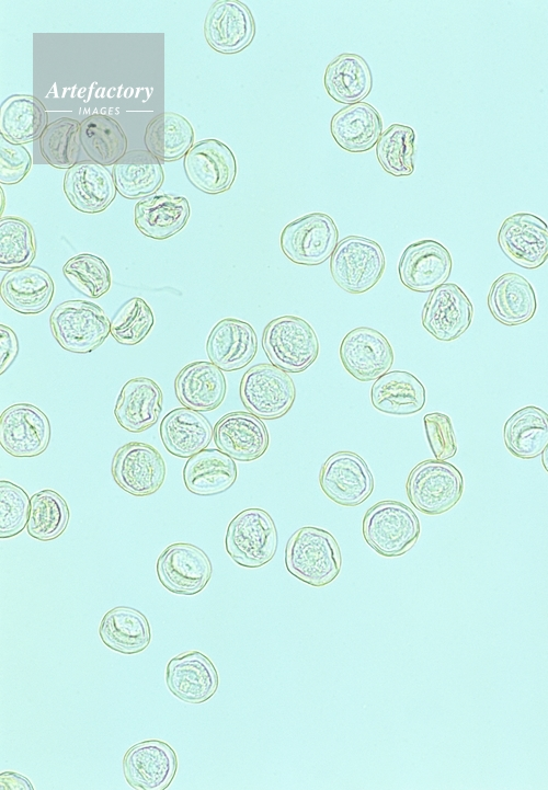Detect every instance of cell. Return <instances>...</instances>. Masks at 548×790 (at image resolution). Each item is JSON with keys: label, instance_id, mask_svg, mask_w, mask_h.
<instances>
[{"label": "cell", "instance_id": "51", "mask_svg": "<svg viewBox=\"0 0 548 790\" xmlns=\"http://www.w3.org/2000/svg\"><path fill=\"white\" fill-rule=\"evenodd\" d=\"M0 789L33 790L34 787L26 777L14 771H4L0 775Z\"/></svg>", "mask_w": 548, "mask_h": 790}, {"label": "cell", "instance_id": "29", "mask_svg": "<svg viewBox=\"0 0 548 790\" xmlns=\"http://www.w3.org/2000/svg\"><path fill=\"white\" fill-rule=\"evenodd\" d=\"M373 407L392 415H409L421 411L426 401L425 388L411 373L392 370L384 374L370 389Z\"/></svg>", "mask_w": 548, "mask_h": 790}, {"label": "cell", "instance_id": "45", "mask_svg": "<svg viewBox=\"0 0 548 790\" xmlns=\"http://www.w3.org/2000/svg\"><path fill=\"white\" fill-rule=\"evenodd\" d=\"M69 283L90 298H99L110 290L112 276L105 262L92 254H78L62 267Z\"/></svg>", "mask_w": 548, "mask_h": 790}, {"label": "cell", "instance_id": "36", "mask_svg": "<svg viewBox=\"0 0 548 790\" xmlns=\"http://www.w3.org/2000/svg\"><path fill=\"white\" fill-rule=\"evenodd\" d=\"M503 437L515 457H537L548 445V414L534 405L520 409L505 422Z\"/></svg>", "mask_w": 548, "mask_h": 790}, {"label": "cell", "instance_id": "10", "mask_svg": "<svg viewBox=\"0 0 548 790\" xmlns=\"http://www.w3.org/2000/svg\"><path fill=\"white\" fill-rule=\"evenodd\" d=\"M112 476L126 492L136 496L153 494L162 485L165 465L149 444L130 442L118 448L112 461Z\"/></svg>", "mask_w": 548, "mask_h": 790}, {"label": "cell", "instance_id": "8", "mask_svg": "<svg viewBox=\"0 0 548 790\" xmlns=\"http://www.w3.org/2000/svg\"><path fill=\"white\" fill-rule=\"evenodd\" d=\"M296 389L287 373L274 365L259 364L248 369L240 383V398L250 413L274 420L292 408Z\"/></svg>", "mask_w": 548, "mask_h": 790}, {"label": "cell", "instance_id": "27", "mask_svg": "<svg viewBox=\"0 0 548 790\" xmlns=\"http://www.w3.org/2000/svg\"><path fill=\"white\" fill-rule=\"evenodd\" d=\"M0 291L2 300L14 311L37 314L50 304L54 283L46 271L28 265L10 271L1 282Z\"/></svg>", "mask_w": 548, "mask_h": 790}, {"label": "cell", "instance_id": "34", "mask_svg": "<svg viewBox=\"0 0 548 790\" xmlns=\"http://www.w3.org/2000/svg\"><path fill=\"white\" fill-rule=\"evenodd\" d=\"M99 634L106 646L123 654L144 651L151 639L145 615L126 606L114 607L104 615Z\"/></svg>", "mask_w": 548, "mask_h": 790}, {"label": "cell", "instance_id": "18", "mask_svg": "<svg viewBox=\"0 0 548 790\" xmlns=\"http://www.w3.org/2000/svg\"><path fill=\"white\" fill-rule=\"evenodd\" d=\"M184 170L191 183L208 194L227 191L236 176L232 151L217 139L196 142L184 159Z\"/></svg>", "mask_w": 548, "mask_h": 790}, {"label": "cell", "instance_id": "46", "mask_svg": "<svg viewBox=\"0 0 548 790\" xmlns=\"http://www.w3.org/2000/svg\"><path fill=\"white\" fill-rule=\"evenodd\" d=\"M155 324V314L148 302L134 297L126 301L111 321V334L121 344L140 343Z\"/></svg>", "mask_w": 548, "mask_h": 790}, {"label": "cell", "instance_id": "28", "mask_svg": "<svg viewBox=\"0 0 548 790\" xmlns=\"http://www.w3.org/2000/svg\"><path fill=\"white\" fill-rule=\"evenodd\" d=\"M492 316L506 325H517L530 320L537 301L530 283L517 273H505L496 278L488 295Z\"/></svg>", "mask_w": 548, "mask_h": 790}, {"label": "cell", "instance_id": "38", "mask_svg": "<svg viewBox=\"0 0 548 790\" xmlns=\"http://www.w3.org/2000/svg\"><path fill=\"white\" fill-rule=\"evenodd\" d=\"M46 121V111L34 96L13 95L1 105V135L12 142H28L42 136Z\"/></svg>", "mask_w": 548, "mask_h": 790}, {"label": "cell", "instance_id": "2", "mask_svg": "<svg viewBox=\"0 0 548 790\" xmlns=\"http://www.w3.org/2000/svg\"><path fill=\"white\" fill-rule=\"evenodd\" d=\"M262 346L270 362L288 373L307 369L318 357L319 341L302 318L278 317L264 328Z\"/></svg>", "mask_w": 548, "mask_h": 790}, {"label": "cell", "instance_id": "37", "mask_svg": "<svg viewBox=\"0 0 548 790\" xmlns=\"http://www.w3.org/2000/svg\"><path fill=\"white\" fill-rule=\"evenodd\" d=\"M328 94L340 103H358L372 89V73L358 55L342 54L329 64L324 73Z\"/></svg>", "mask_w": 548, "mask_h": 790}, {"label": "cell", "instance_id": "17", "mask_svg": "<svg viewBox=\"0 0 548 790\" xmlns=\"http://www.w3.org/2000/svg\"><path fill=\"white\" fill-rule=\"evenodd\" d=\"M498 241L502 251L525 268L539 267L548 259V226L533 214L507 217L500 227Z\"/></svg>", "mask_w": 548, "mask_h": 790}, {"label": "cell", "instance_id": "15", "mask_svg": "<svg viewBox=\"0 0 548 790\" xmlns=\"http://www.w3.org/2000/svg\"><path fill=\"white\" fill-rule=\"evenodd\" d=\"M340 358L346 371L359 381L386 374L393 363L389 341L377 330L359 327L351 330L340 345Z\"/></svg>", "mask_w": 548, "mask_h": 790}, {"label": "cell", "instance_id": "43", "mask_svg": "<svg viewBox=\"0 0 548 790\" xmlns=\"http://www.w3.org/2000/svg\"><path fill=\"white\" fill-rule=\"evenodd\" d=\"M414 130L406 125L389 126L377 142L376 154L381 167L395 176L413 172Z\"/></svg>", "mask_w": 548, "mask_h": 790}, {"label": "cell", "instance_id": "1", "mask_svg": "<svg viewBox=\"0 0 548 790\" xmlns=\"http://www.w3.org/2000/svg\"><path fill=\"white\" fill-rule=\"evenodd\" d=\"M341 551L335 538L327 530L306 526L288 540L285 549L287 571L311 586L331 583L341 570Z\"/></svg>", "mask_w": 548, "mask_h": 790}, {"label": "cell", "instance_id": "16", "mask_svg": "<svg viewBox=\"0 0 548 790\" xmlns=\"http://www.w3.org/2000/svg\"><path fill=\"white\" fill-rule=\"evenodd\" d=\"M472 304L456 284L436 287L422 312V324L436 340L449 342L459 337L471 324Z\"/></svg>", "mask_w": 548, "mask_h": 790}, {"label": "cell", "instance_id": "22", "mask_svg": "<svg viewBox=\"0 0 548 790\" xmlns=\"http://www.w3.org/2000/svg\"><path fill=\"white\" fill-rule=\"evenodd\" d=\"M258 351L254 329L246 321L227 318L220 320L210 331L206 352L213 364L225 371L247 366Z\"/></svg>", "mask_w": 548, "mask_h": 790}, {"label": "cell", "instance_id": "42", "mask_svg": "<svg viewBox=\"0 0 548 790\" xmlns=\"http://www.w3.org/2000/svg\"><path fill=\"white\" fill-rule=\"evenodd\" d=\"M80 125L76 119L62 117L46 126L39 139V148L50 165L70 169L76 164L81 142Z\"/></svg>", "mask_w": 548, "mask_h": 790}, {"label": "cell", "instance_id": "11", "mask_svg": "<svg viewBox=\"0 0 548 790\" xmlns=\"http://www.w3.org/2000/svg\"><path fill=\"white\" fill-rule=\"evenodd\" d=\"M49 439V420L37 407L18 403L2 412L0 445L8 454L35 457L47 448Z\"/></svg>", "mask_w": 548, "mask_h": 790}, {"label": "cell", "instance_id": "6", "mask_svg": "<svg viewBox=\"0 0 548 790\" xmlns=\"http://www.w3.org/2000/svg\"><path fill=\"white\" fill-rule=\"evenodd\" d=\"M225 546L230 558L241 566L266 564L277 548V531L272 517L261 508L240 512L229 523Z\"/></svg>", "mask_w": 548, "mask_h": 790}, {"label": "cell", "instance_id": "19", "mask_svg": "<svg viewBox=\"0 0 548 790\" xmlns=\"http://www.w3.org/2000/svg\"><path fill=\"white\" fill-rule=\"evenodd\" d=\"M452 266V256L443 244L434 240H421L404 249L398 273L406 287L425 293L443 285L449 277Z\"/></svg>", "mask_w": 548, "mask_h": 790}, {"label": "cell", "instance_id": "40", "mask_svg": "<svg viewBox=\"0 0 548 790\" xmlns=\"http://www.w3.org/2000/svg\"><path fill=\"white\" fill-rule=\"evenodd\" d=\"M193 128L176 113H162L150 121L145 133L147 150L164 161L175 160L191 149Z\"/></svg>", "mask_w": 548, "mask_h": 790}, {"label": "cell", "instance_id": "30", "mask_svg": "<svg viewBox=\"0 0 548 790\" xmlns=\"http://www.w3.org/2000/svg\"><path fill=\"white\" fill-rule=\"evenodd\" d=\"M160 436L169 453L189 458L207 447L213 430L209 422L197 411L178 408L163 417Z\"/></svg>", "mask_w": 548, "mask_h": 790}, {"label": "cell", "instance_id": "33", "mask_svg": "<svg viewBox=\"0 0 548 790\" xmlns=\"http://www.w3.org/2000/svg\"><path fill=\"white\" fill-rule=\"evenodd\" d=\"M190 217L185 197L156 195L135 206V225L145 236L163 240L179 232Z\"/></svg>", "mask_w": 548, "mask_h": 790}, {"label": "cell", "instance_id": "14", "mask_svg": "<svg viewBox=\"0 0 548 790\" xmlns=\"http://www.w3.org/2000/svg\"><path fill=\"white\" fill-rule=\"evenodd\" d=\"M178 768L173 748L158 740L133 745L124 755L123 770L134 789L164 790L173 780Z\"/></svg>", "mask_w": 548, "mask_h": 790}, {"label": "cell", "instance_id": "3", "mask_svg": "<svg viewBox=\"0 0 548 790\" xmlns=\"http://www.w3.org/2000/svg\"><path fill=\"white\" fill-rule=\"evenodd\" d=\"M49 322L58 344L78 354L98 348L111 333V322L103 309L85 300H67L58 305Z\"/></svg>", "mask_w": 548, "mask_h": 790}, {"label": "cell", "instance_id": "31", "mask_svg": "<svg viewBox=\"0 0 548 790\" xmlns=\"http://www.w3.org/2000/svg\"><path fill=\"white\" fill-rule=\"evenodd\" d=\"M237 478L236 463L217 449H204L193 455L183 469L186 489L197 495H215L228 490Z\"/></svg>", "mask_w": 548, "mask_h": 790}, {"label": "cell", "instance_id": "50", "mask_svg": "<svg viewBox=\"0 0 548 790\" xmlns=\"http://www.w3.org/2000/svg\"><path fill=\"white\" fill-rule=\"evenodd\" d=\"M19 352L18 337L9 327L0 325V373L3 374L13 363Z\"/></svg>", "mask_w": 548, "mask_h": 790}, {"label": "cell", "instance_id": "41", "mask_svg": "<svg viewBox=\"0 0 548 790\" xmlns=\"http://www.w3.org/2000/svg\"><path fill=\"white\" fill-rule=\"evenodd\" d=\"M69 520L66 501L53 490H42L31 497L27 533L33 538L48 541L60 536Z\"/></svg>", "mask_w": 548, "mask_h": 790}, {"label": "cell", "instance_id": "52", "mask_svg": "<svg viewBox=\"0 0 548 790\" xmlns=\"http://www.w3.org/2000/svg\"><path fill=\"white\" fill-rule=\"evenodd\" d=\"M541 462H543L545 470L548 472V445L543 450Z\"/></svg>", "mask_w": 548, "mask_h": 790}, {"label": "cell", "instance_id": "9", "mask_svg": "<svg viewBox=\"0 0 548 790\" xmlns=\"http://www.w3.org/2000/svg\"><path fill=\"white\" fill-rule=\"evenodd\" d=\"M339 232L332 218L313 213L289 222L281 233V249L294 263L318 265L329 259L338 245Z\"/></svg>", "mask_w": 548, "mask_h": 790}, {"label": "cell", "instance_id": "4", "mask_svg": "<svg viewBox=\"0 0 548 790\" xmlns=\"http://www.w3.org/2000/svg\"><path fill=\"white\" fill-rule=\"evenodd\" d=\"M363 535L377 553L385 557L402 556L419 538V518L403 503L381 501L366 512Z\"/></svg>", "mask_w": 548, "mask_h": 790}, {"label": "cell", "instance_id": "48", "mask_svg": "<svg viewBox=\"0 0 548 790\" xmlns=\"http://www.w3.org/2000/svg\"><path fill=\"white\" fill-rule=\"evenodd\" d=\"M425 433L436 460L452 458L457 451L456 438L450 419L439 412L423 417Z\"/></svg>", "mask_w": 548, "mask_h": 790}, {"label": "cell", "instance_id": "13", "mask_svg": "<svg viewBox=\"0 0 548 790\" xmlns=\"http://www.w3.org/2000/svg\"><path fill=\"white\" fill-rule=\"evenodd\" d=\"M319 481L324 494L344 506L363 503L374 488L367 465L358 455L350 451L330 456L322 466Z\"/></svg>", "mask_w": 548, "mask_h": 790}, {"label": "cell", "instance_id": "49", "mask_svg": "<svg viewBox=\"0 0 548 790\" xmlns=\"http://www.w3.org/2000/svg\"><path fill=\"white\" fill-rule=\"evenodd\" d=\"M32 165L28 151L20 144H15L0 136V182L2 184H16L27 174Z\"/></svg>", "mask_w": 548, "mask_h": 790}, {"label": "cell", "instance_id": "21", "mask_svg": "<svg viewBox=\"0 0 548 790\" xmlns=\"http://www.w3.org/2000/svg\"><path fill=\"white\" fill-rule=\"evenodd\" d=\"M269 442L264 423L252 413H228L215 426L216 446L236 460L258 459L267 449Z\"/></svg>", "mask_w": 548, "mask_h": 790}, {"label": "cell", "instance_id": "32", "mask_svg": "<svg viewBox=\"0 0 548 790\" xmlns=\"http://www.w3.org/2000/svg\"><path fill=\"white\" fill-rule=\"evenodd\" d=\"M380 133L381 119L378 112L364 102L342 108L331 119L332 137L346 151L362 152L370 149Z\"/></svg>", "mask_w": 548, "mask_h": 790}, {"label": "cell", "instance_id": "12", "mask_svg": "<svg viewBox=\"0 0 548 790\" xmlns=\"http://www.w3.org/2000/svg\"><path fill=\"white\" fill-rule=\"evenodd\" d=\"M157 574L168 591L194 595L208 583L212 563L202 549L191 543L178 542L168 546L159 556Z\"/></svg>", "mask_w": 548, "mask_h": 790}, {"label": "cell", "instance_id": "44", "mask_svg": "<svg viewBox=\"0 0 548 790\" xmlns=\"http://www.w3.org/2000/svg\"><path fill=\"white\" fill-rule=\"evenodd\" d=\"M34 232L30 224L18 217L0 220V268L13 271L28 266L35 256Z\"/></svg>", "mask_w": 548, "mask_h": 790}, {"label": "cell", "instance_id": "39", "mask_svg": "<svg viewBox=\"0 0 548 790\" xmlns=\"http://www.w3.org/2000/svg\"><path fill=\"white\" fill-rule=\"evenodd\" d=\"M80 141L85 153L101 165L117 162L127 146L119 124L110 116L95 114L80 125Z\"/></svg>", "mask_w": 548, "mask_h": 790}, {"label": "cell", "instance_id": "35", "mask_svg": "<svg viewBox=\"0 0 548 790\" xmlns=\"http://www.w3.org/2000/svg\"><path fill=\"white\" fill-rule=\"evenodd\" d=\"M115 186L127 198H140L155 193L163 181L162 167L151 152H126L113 168Z\"/></svg>", "mask_w": 548, "mask_h": 790}, {"label": "cell", "instance_id": "7", "mask_svg": "<svg viewBox=\"0 0 548 790\" xmlns=\"http://www.w3.org/2000/svg\"><path fill=\"white\" fill-rule=\"evenodd\" d=\"M464 480L460 471L442 460H426L409 474L407 493L420 512L437 515L450 510L460 499Z\"/></svg>", "mask_w": 548, "mask_h": 790}, {"label": "cell", "instance_id": "24", "mask_svg": "<svg viewBox=\"0 0 548 790\" xmlns=\"http://www.w3.org/2000/svg\"><path fill=\"white\" fill-rule=\"evenodd\" d=\"M115 187L111 173L94 162L76 163L68 169L64 179L68 201L82 213L104 210L115 197Z\"/></svg>", "mask_w": 548, "mask_h": 790}, {"label": "cell", "instance_id": "20", "mask_svg": "<svg viewBox=\"0 0 548 790\" xmlns=\"http://www.w3.org/2000/svg\"><path fill=\"white\" fill-rule=\"evenodd\" d=\"M165 682L170 691L189 703H202L217 690L218 673L201 652L179 654L168 662Z\"/></svg>", "mask_w": 548, "mask_h": 790}, {"label": "cell", "instance_id": "47", "mask_svg": "<svg viewBox=\"0 0 548 790\" xmlns=\"http://www.w3.org/2000/svg\"><path fill=\"white\" fill-rule=\"evenodd\" d=\"M31 501L26 492L9 481L0 482V537L18 535L27 525Z\"/></svg>", "mask_w": 548, "mask_h": 790}, {"label": "cell", "instance_id": "26", "mask_svg": "<svg viewBox=\"0 0 548 790\" xmlns=\"http://www.w3.org/2000/svg\"><path fill=\"white\" fill-rule=\"evenodd\" d=\"M179 401L194 411H210L219 407L226 394V379L212 362H193L176 376L174 382Z\"/></svg>", "mask_w": 548, "mask_h": 790}, {"label": "cell", "instance_id": "25", "mask_svg": "<svg viewBox=\"0 0 548 790\" xmlns=\"http://www.w3.org/2000/svg\"><path fill=\"white\" fill-rule=\"evenodd\" d=\"M162 410V391L149 378L128 380L117 398L114 414L118 424L132 433H140L157 423Z\"/></svg>", "mask_w": 548, "mask_h": 790}, {"label": "cell", "instance_id": "5", "mask_svg": "<svg viewBox=\"0 0 548 790\" xmlns=\"http://www.w3.org/2000/svg\"><path fill=\"white\" fill-rule=\"evenodd\" d=\"M385 270L381 247L367 238L350 236L340 241L331 255L334 282L350 294H363L377 284Z\"/></svg>", "mask_w": 548, "mask_h": 790}, {"label": "cell", "instance_id": "23", "mask_svg": "<svg viewBox=\"0 0 548 790\" xmlns=\"http://www.w3.org/2000/svg\"><path fill=\"white\" fill-rule=\"evenodd\" d=\"M205 37L217 51L232 54L252 41L254 23L248 8L239 1L215 2L205 20Z\"/></svg>", "mask_w": 548, "mask_h": 790}]
</instances>
